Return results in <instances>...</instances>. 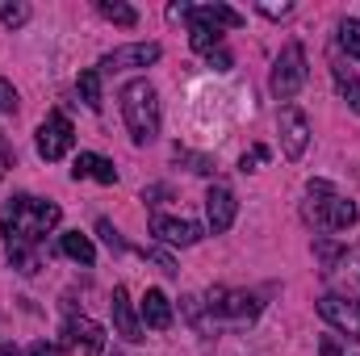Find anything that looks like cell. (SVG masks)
<instances>
[{
    "label": "cell",
    "instance_id": "13",
    "mask_svg": "<svg viewBox=\"0 0 360 356\" xmlns=\"http://www.w3.org/2000/svg\"><path fill=\"white\" fill-rule=\"evenodd\" d=\"M72 177H76V180L92 177V180H101V184H113V180H117V168H113V164H109L105 155L80 151V155H76V168H72Z\"/></svg>",
    "mask_w": 360,
    "mask_h": 356
},
{
    "label": "cell",
    "instance_id": "11",
    "mask_svg": "<svg viewBox=\"0 0 360 356\" xmlns=\"http://www.w3.org/2000/svg\"><path fill=\"white\" fill-rule=\"evenodd\" d=\"M151 235H160L164 243H176V248H193L201 239V227L188 222V218H168V214H155L151 218Z\"/></svg>",
    "mask_w": 360,
    "mask_h": 356
},
{
    "label": "cell",
    "instance_id": "15",
    "mask_svg": "<svg viewBox=\"0 0 360 356\" xmlns=\"http://www.w3.org/2000/svg\"><path fill=\"white\" fill-rule=\"evenodd\" d=\"M143 319H147V327L168 331V327H172V302H168L160 289H147V298H143Z\"/></svg>",
    "mask_w": 360,
    "mask_h": 356
},
{
    "label": "cell",
    "instance_id": "3",
    "mask_svg": "<svg viewBox=\"0 0 360 356\" xmlns=\"http://www.w3.org/2000/svg\"><path fill=\"white\" fill-rule=\"evenodd\" d=\"M310 218L319 222V227H327V231H348L352 222H356V205L348 201V197H340L327 180H310Z\"/></svg>",
    "mask_w": 360,
    "mask_h": 356
},
{
    "label": "cell",
    "instance_id": "30",
    "mask_svg": "<svg viewBox=\"0 0 360 356\" xmlns=\"http://www.w3.org/2000/svg\"><path fill=\"white\" fill-rule=\"evenodd\" d=\"M319 356H344L340 340H335V336H323V344H319Z\"/></svg>",
    "mask_w": 360,
    "mask_h": 356
},
{
    "label": "cell",
    "instance_id": "10",
    "mask_svg": "<svg viewBox=\"0 0 360 356\" xmlns=\"http://www.w3.org/2000/svg\"><path fill=\"white\" fill-rule=\"evenodd\" d=\"M235 193L226 189V184H214L210 193H205V214H210V231L214 235H222V231H231V222H235Z\"/></svg>",
    "mask_w": 360,
    "mask_h": 356
},
{
    "label": "cell",
    "instance_id": "26",
    "mask_svg": "<svg viewBox=\"0 0 360 356\" xmlns=\"http://www.w3.org/2000/svg\"><path fill=\"white\" fill-rule=\"evenodd\" d=\"M264 160H269V147H256V151H248V155L239 160V168H243V172H256V164H264Z\"/></svg>",
    "mask_w": 360,
    "mask_h": 356
},
{
    "label": "cell",
    "instance_id": "32",
    "mask_svg": "<svg viewBox=\"0 0 360 356\" xmlns=\"http://www.w3.org/2000/svg\"><path fill=\"white\" fill-rule=\"evenodd\" d=\"M260 13H264V17H289L293 4H260Z\"/></svg>",
    "mask_w": 360,
    "mask_h": 356
},
{
    "label": "cell",
    "instance_id": "17",
    "mask_svg": "<svg viewBox=\"0 0 360 356\" xmlns=\"http://www.w3.org/2000/svg\"><path fill=\"white\" fill-rule=\"evenodd\" d=\"M331 76H335V89H340V96L352 105V113H360V80H356V72H352L344 59H331Z\"/></svg>",
    "mask_w": 360,
    "mask_h": 356
},
{
    "label": "cell",
    "instance_id": "27",
    "mask_svg": "<svg viewBox=\"0 0 360 356\" xmlns=\"http://www.w3.org/2000/svg\"><path fill=\"white\" fill-rule=\"evenodd\" d=\"M13 109H17V92L8 80H0V113H13Z\"/></svg>",
    "mask_w": 360,
    "mask_h": 356
},
{
    "label": "cell",
    "instance_id": "12",
    "mask_svg": "<svg viewBox=\"0 0 360 356\" xmlns=\"http://www.w3.org/2000/svg\"><path fill=\"white\" fill-rule=\"evenodd\" d=\"M113 323H117V336H122V340H130V344H139V340H143L139 314H134V306H130V293H126L122 285L113 289Z\"/></svg>",
    "mask_w": 360,
    "mask_h": 356
},
{
    "label": "cell",
    "instance_id": "29",
    "mask_svg": "<svg viewBox=\"0 0 360 356\" xmlns=\"http://www.w3.org/2000/svg\"><path fill=\"white\" fill-rule=\"evenodd\" d=\"M30 356H68V348H63V344H46V340H42V344H34V348H30Z\"/></svg>",
    "mask_w": 360,
    "mask_h": 356
},
{
    "label": "cell",
    "instance_id": "24",
    "mask_svg": "<svg viewBox=\"0 0 360 356\" xmlns=\"http://www.w3.org/2000/svg\"><path fill=\"white\" fill-rule=\"evenodd\" d=\"M0 21H4V25H25V21H30V8H25V4L0 0Z\"/></svg>",
    "mask_w": 360,
    "mask_h": 356
},
{
    "label": "cell",
    "instance_id": "28",
    "mask_svg": "<svg viewBox=\"0 0 360 356\" xmlns=\"http://www.w3.org/2000/svg\"><path fill=\"white\" fill-rule=\"evenodd\" d=\"M143 256H147V260H155V265L164 268L168 276H176V265H172V256H164V252H155V248H143Z\"/></svg>",
    "mask_w": 360,
    "mask_h": 356
},
{
    "label": "cell",
    "instance_id": "1",
    "mask_svg": "<svg viewBox=\"0 0 360 356\" xmlns=\"http://www.w3.org/2000/svg\"><path fill=\"white\" fill-rule=\"evenodd\" d=\"M59 218H63V214H59L55 201H38V197L21 193V197H13L8 210L0 214V231H4V239H8V248H34L46 231L59 227Z\"/></svg>",
    "mask_w": 360,
    "mask_h": 356
},
{
    "label": "cell",
    "instance_id": "31",
    "mask_svg": "<svg viewBox=\"0 0 360 356\" xmlns=\"http://www.w3.org/2000/svg\"><path fill=\"white\" fill-rule=\"evenodd\" d=\"M210 68H218V72H231V55H226V51L218 46V51L210 55Z\"/></svg>",
    "mask_w": 360,
    "mask_h": 356
},
{
    "label": "cell",
    "instance_id": "22",
    "mask_svg": "<svg viewBox=\"0 0 360 356\" xmlns=\"http://www.w3.org/2000/svg\"><path fill=\"white\" fill-rule=\"evenodd\" d=\"M314 256H319L323 272H335V265L344 260V248H340V243H331V239H314Z\"/></svg>",
    "mask_w": 360,
    "mask_h": 356
},
{
    "label": "cell",
    "instance_id": "34",
    "mask_svg": "<svg viewBox=\"0 0 360 356\" xmlns=\"http://www.w3.org/2000/svg\"><path fill=\"white\" fill-rule=\"evenodd\" d=\"M0 356H17V348H13V344H4V348H0Z\"/></svg>",
    "mask_w": 360,
    "mask_h": 356
},
{
    "label": "cell",
    "instance_id": "20",
    "mask_svg": "<svg viewBox=\"0 0 360 356\" xmlns=\"http://www.w3.org/2000/svg\"><path fill=\"white\" fill-rule=\"evenodd\" d=\"M96 8H101V17H109L113 25H126V30L139 25V8H130V4H122V0H96Z\"/></svg>",
    "mask_w": 360,
    "mask_h": 356
},
{
    "label": "cell",
    "instance_id": "18",
    "mask_svg": "<svg viewBox=\"0 0 360 356\" xmlns=\"http://www.w3.org/2000/svg\"><path fill=\"white\" fill-rule=\"evenodd\" d=\"M59 248H63V256H68V260H76V265H84V268L96 260L92 239H89V235H80V231H68V235L59 239Z\"/></svg>",
    "mask_w": 360,
    "mask_h": 356
},
{
    "label": "cell",
    "instance_id": "2",
    "mask_svg": "<svg viewBox=\"0 0 360 356\" xmlns=\"http://www.w3.org/2000/svg\"><path fill=\"white\" fill-rule=\"evenodd\" d=\"M122 117H126L134 143H155V134H160V96L147 80H130L122 89Z\"/></svg>",
    "mask_w": 360,
    "mask_h": 356
},
{
    "label": "cell",
    "instance_id": "21",
    "mask_svg": "<svg viewBox=\"0 0 360 356\" xmlns=\"http://www.w3.org/2000/svg\"><path fill=\"white\" fill-rule=\"evenodd\" d=\"M80 96H84V105H89L92 113L105 105V101H101V68H89V72H80Z\"/></svg>",
    "mask_w": 360,
    "mask_h": 356
},
{
    "label": "cell",
    "instance_id": "23",
    "mask_svg": "<svg viewBox=\"0 0 360 356\" xmlns=\"http://www.w3.org/2000/svg\"><path fill=\"white\" fill-rule=\"evenodd\" d=\"M340 46L348 51V59H360V21H352V17L340 21Z\"/></svg>",
    "mask_w": 360,
    "mask_h": 356
},
{
    "label": "cell",
    "instance_id": "9",
    "mask_svg": "<svg viewBox=\"0 0 360 356\" xmlns=\"http://www.w3.org/2000/svg\"><path fill=\"white\" fill-rule=\"evenodd\" d=\"M160 59V42H134V46H117L101 59V72H122V68H147Z\"/></svg>",
    "mask_w": 360,
    "mask_h": 356
},
{
    "label": "cell",
    "instance_id": "33",
    "mask_svg": "<svg viewBox=\"0 0 360 356\" xmlns=\"http://www.w3.org/2000/svg\"><path fill=\"white\" fill-rule=\"evenodd\" d=\"M13 160H17V155H13V147L4 143V134H0V164H13Z\"/></svg>",
    "mask_w": 360,
    "mask_h": 356
},
{
    "label": "cell",
    "instance_id": "8",
    "mask_svg": "<svg viewBox=\"0 0 360 356\" xmlns=\"http://www.w3.org/2000/svg\"><path fill=\"white\" fill-rule=\"evenodd\" d=\"M276 126H281V147H285V155H289V160H302L306 147H310V122H306V113L293 109V105H285L281 117H276Z\"/></svg>",
    "mask_w": 360,
    "mask_h": 356
},
{
    "label": "cell",
    "instance_id": "5",
    "mask_svg": "<svg viewBox=\"0 0 360 356\" xmlns=\"http://www.w3.org/2000/svg\"><path fill=\"white\" fill-rule=\"evenodd\" d=\"M319 314L331 327H340L348 340H360V302L352 293H323L319 298Z\"/></svg>",
    "mask_w": 360,
    "mask_h": 356
},
{
    "label": "cell",
    "instance_id": "14",
    "mask_svg": "<svg viewBox=\"0 0 360 356\" xmlns=\"http://www.w3.org/2000/svg\"><path fill=\"white\" fill-rule=\"evenodd\" d=\"M188 42H193V51H201V55H214L218 46H222V30L218 25H210V21H201L193 8H188Z\"/></svg>",
    "mask_w": 360,
    "mask_h": 356
},
{
    "label": "cell",
    "instance_id": "7",
    "mask_svg": "<svg viewBox=\"0 0 360 356\" xmlns=\"http://www.w3.org/2000/svg\"><path fill=\"white\" fill-rule=\"evenodd\" d=\"M205 306H210L214 319H231V323H252L256 310H260V302L252 293H231V289H210Z\"/></svg>",
    "mask_w": 360,
    "mask_h": 356
},
{
    "label": "cell",
    "instance_id": "6",
    "mask_svg": "<svg viewBox=\"0 0 360 356\" xmlns=\"http://www.w3.org/2000/svg\"><path fill=\"white\" fill-rule=\"evenodd\" d=\"M72 143H76V130H72V122L63 113H51L38 126V155L42 160H63L72 151Z\"/></svg>",
    "mask_w": 360,
    "mask_h": 356
},
{
    "label": "cell",
    "instance_id": "16",
    "mask_svg": "<svg viewBox=\"0 0 360 356\" xmlns=\"http://www.w3.org/2000/svg\"><path fill=\"white\" fill-rule=\"evenodd\" d=\"M68 331H72L76 344H84L89 356H101V348H105V327H101V323H92V319H72Z\"/></svg>",
    "mask_w": 360,
    "mask_h": 356
},
{
    "label": "cell",
    "instance_id": "19",
    "mask_svg": "<svg viewBox=\"0 0 360 356\" xmlns=\"http://www.w3.org/2000/svg\"><path fill=\"white\" fill-rule=\"evenodd\" d=\"M201 21H210V25H218V30H239L243 25V13H235V8H226V4H201V8H193Z\"/></svg>",
    "mask_w": 360,
    "mask_h": 356
},
{
    "label": "cell",
    "instance_id": "4",
    "mask_svg": "<svg viewBox=\"0 0 360 356\" xmlns=\"http://www.w3.org/2000/svg\"><path fill=\"white\" fill-rule=\"evenodd\" d=\"M269 84H272V96H276V101H289V96L302 92V84H306V51H302L297 42H289V46L276 55Z\"/></svg>",
    "mask_w": 360,
    "mask_h": 356
},
{
    "label": "cell",
    "instance_id": "25",
    "mask_svg": "<svg viewBox=\"0 0 360 356\" xmlns=\"http://www.w3.org/2000/svg\"><path fill=\"white\" fill-rule=\"evenodd\" d=\"M96 235H101V239H105V243H109V248H113V252H122V248H126V243H122V235H117V231H113V222H105V218H101V222H96Z\"/></svg>",
    "mask_w": 360,
    "mask_h": 356
}]
</instances>
